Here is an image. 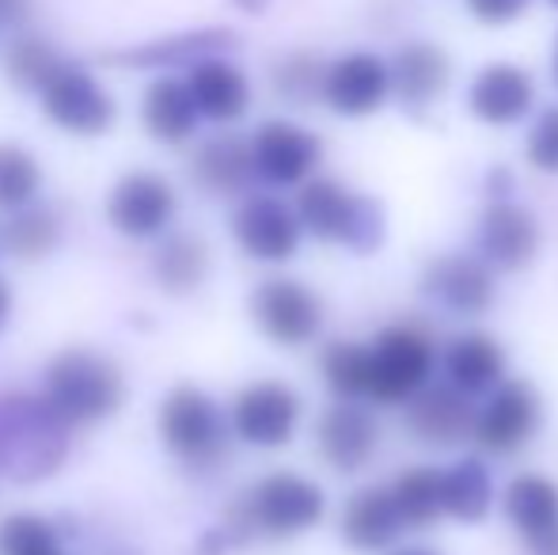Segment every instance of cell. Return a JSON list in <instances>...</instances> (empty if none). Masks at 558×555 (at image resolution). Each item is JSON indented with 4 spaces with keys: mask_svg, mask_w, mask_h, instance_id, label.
<instances>
[{
    "mask_svg": "<svg viewBox=\"0 0 558 555\" xmlns=\"http://www.w3.org/2000/svg\"><path fill=\"white\" fill-rule=\"evenodd\" d=\"M69 422L46 396L0 393V475L43 483L69 457Z\"/></svg>",
    "mask_w": 558,
    "mask_h": 555,
    "instance_id": "cell-1",
    "label": "cell"
},
{
    "mask_svg": "<svg viewBox=\"0 0 558 555\" xmlns=\"http://www.w3.org/2000/svg\"><path fill=\"white\" fill-rule=\"evenodd\" d=\"M327 514L324 487L308 475L296 472H270L228 510V536L235 544L251 536H270V541H289L308 529H316Z\"/></svg>",
    "mask_w": 558,
    "mask_h": 555,
    "instance_id": "cell-2",
    "label": "cell"
},
{
    "mask_svg": "<svg viewBox=\"0 0 558 555\" xmlns=\"http://www.w3.org/2000/svg\"><path fill=\"white\" fill-rule=\"evenodd\" d=\"M43 396L73 426H92L122 411L125 377L107 354L88 347H69L46 362Z\"/></svg>",
    "mask_w": 558,
    "mask_h": 555,
    "instance_id": "cell-3",
    "label": "cell"
},
{
    "mask_svg": "<svg viewBox=\"0 0 558 555\" xmlns=\"http://www.w3.org/2000/svg\"><path fill=\"white\" fill-rule=\"evenodd\" d=\"M296 214L304 232L324 244H345L357 255H373L384 244V209L373 198H361L338 179H308L296 194Z\"/></svg>",
    "mask_w": 558,
    "mask_h": 555,
    "instance_id": "cell-4",
    "label": "cell"
},
{
    "mask_svg": "<svg viewBox=\"0 0 558 555\" xmlns=\"http://www.w3.org/2000/svg\"><path fill=\"white\" fill-rule=\"evenodd\" d=\"M160 442L175 460L191 468H214L228 453V426L209 393L194 385H175L160 403Z\"/></svg>",
    "mask_w": 558,
    "mask_h": 555,
    "instance_id": "cell-5",
    "label": "cell"
},
{
    "mask_svg": "<svg viewBox=\"0 0 558 555\" xmlns=\"http://www.w3.org/2000/svg\"><path fill=\"white\" fill-rule=\"evenodd\" d=\"M373 381L368 396L376 403H407L429 385L437 370V347L422 327L396 324L376 335L373 347Z\"/></svg>",
    "mask_w": 558,
    "mask_h": 555,
    "instance_id": "cell-6",
    "label": "cell"
},
{
    "mask_svg": "<svg viewBox=\"0 0 558 555\" xmlns=\"http://www.w3.org/2000/svg\"><path fill=\"white\" fill-rule=\"evenodd\" d=\"M38 104L43 114L53 122L58 130L73 137H99L114 126L118 107L107 96V88L81 65H61L58 76L38 92Z\"/></svg>",
    "mask_w": 558,
    "mask_h": 555,
    "instance_id": "cell-7",
    "label": "cell"
},
{
    "mask_svg": "<svg viewBox=\"0 0 558 555\" xmlns=\"http://www.w3.org/2000/svg\"><path fill=\"white\" fill-rule=\"evenodd\" d=\"M232 434L255 449H281L296 437L301 426V396L286 381H251L240 388L228 411Z\"/></svg>",
    "mask_w": 558,
    "mask_h": 555,
    "instance_id": "cell-8",
    "label": "cell"
},
{
    "mask_svg": "<svg viewBox=\"0 0 558 555\" xmlns=\"http://www.w3.org/2000/svg\"><path fill=\"white\" fill-rule=\"evenodd\" d=\"M251 319L278 347H304L324 327V301L296 278H266L251 293Z\"/></svg>",
    "mask_w": 558,
    "mask_h": 555,
    "instance_id": "cell-9",
    "label": "cell"
},
{
    "mask_svg": "<svg viewBox=\"0 0 558 555\" xmlns=\"http://www.w3.org/2000/svg\"><path fill=\"white\" fill-rule=\"evenodd\" d=\"M539 422H544V403L536 388L521 377L501 381L494 393H486V403L478 408L475 442L494 457H509L536 437Z\"/></svg>",
    "mask_w": 558,
    "mask_h": 555,
    "instance_id": "cell-10",
    "label": "cell"
},
{
    "mask_svg": "<svg viewBox=\"0 0 558 555\" xmlns=\"http://www.w3.org/2000/svg\"><path fill=\"white\" fill-rule=\"evenodd\" d=\"M179 209L175 186L156 171H130L107 194V221L130 240H153L171 225Z\"/></svg>",
    "mask_w": 558,
    "mask_h": 555,
    "instance_id": "cell-11",
    "label": "cell"
},
{
    "mask_svg": "<svg viewBox=\"0 0 558 555\" xmlns=\"http://www.w3.org/2000/svg\"><path fill=\"white\" fill-rule=\"evenodd\" d=\"M232 237L251 260L258 263H289L301 248L304 225L301 214L289 209L274 194H251L232 214Z\"/></svg>",
    "mask_w": 558,
    "mask_h": 555,
    "instance_id": "cell-12",
    "label": "cell"
},
{
    "mask_svg": "<svg viewBox=\"0 0 558 555\" xmlns=\"http://www.w3.org/2000/svg\"><path fill=\"white\" fill-rule=\"evenodd\" d=\"M251 153H255L258 179H266L274 186H304L312 179V171L319 168L324 145H319V137L312 130L274 119L255 130Z\"/></svg>",
    "mask_w": 558,
    "mask_h": 555,
    "instance_id": "cell-13",
    "label": "cell"
},
{
    "mask_svg": "<svg viewBox=\"0 0 558 555\" xmlns=\"http://www.w3.org/2000/svg\"><path fill=\"white\" fill-rule=\"evenodd\" d=\"M539 252V221L517 202H490L478 217V255L494 270H524Z\"/></svg>",
    "mask_w": 558,
    "mask_h": 555,
    "instance_id": "cell-14",
    "label": "cell"
},
{
    "mask_svg": "<svg viewBox=\"0 0 558 555\" xmlns=\"http://www.w3.org/2000/svg\"><path fill=\"white\" fill-rule=\"evenodd\" d=\"M391 92V69L376 53H345L327 65L324 104L342 119H365L384 107Z\"/></svg>",
    "mask_w": 558,
    "mask_h": 555,
    "instance_id": "cell-15",
    "label": "cell"
},
{
    "mask_svg": "<svg viewBox=\"0 0 558 555\" xmlns=\"http://www.w3.org/2000/svg\"><path fill=\"white\" fill-rule=\"evenodd\" d=\"M240 38L225 27H198V31H183V35H163L153 43H137L125 46V50L107 53V65H122V69H194L206 58H225L228 50H235Z\"/></svg>",
    "mask_w": 558,
    "mask_h": 555,
    "instance_id": "cell-16",
    "label": "cell"
},
{
    "mask_svg": "<svg viewBox=\"0 0 558 555\" xmlns=\"http://www.w3.org/2000/svg\"><path fill=\"white\" fill-rule=\"evenodd\" d=\"M422 286L429 297L460 316H483L498 297L494 286V267L483 255H437L422 270Z\"/></svg>",
    "mask_w": 558,
    "mask_h": 555,
    "instance_id": "cell-17",
    "label": "cell"
},
{
    "mask_svg": "<svg viewBox=\"0 0 558 555\" xmlns=\"http://www.w3.org/2000/svg\"><path fill=\"white\" fill-rule=\"evenodd\" d=\"M316 445H319V457L335 472L350 475L361 472L373 460L376 445H380V426H376L368 408H357L353 400H338L316 422Z\"/></svg>",
    "mask_w": 558,
    "mask_h": 555,
    "instance_id": "cell-18",
    "label": "cell"
},
{
    "mask_svg": "<svg viewBox=\"0 0 558 555\" xmlns=\"http://www.w3.org/2000/svg\"><path fill=\"white\" fill-rule=\"evenodd\" d=\"M478 411L471 408V396L456 385H426L414 400H407V430L422 445H460L475 437Z\"/></svg>",
    "mask_w": 558,
    "mask_h": 555,
    "instance_id": "cell-19",
    "label": "cell"
},
{
    "mask_svg": "<svg viewBox=\"0 0 558 555\" xmlns=\"http://www.w3.org/2000/svg\"><path fill=\"white\" fill-rule=\"evenodd\" d=\"M532 104H536L532 76L517 65H506V61L486 65L468 92L471 114L478 122H486V126H513V122H521L532 111Z\"/></svg>",
    "mask_w": 558,
    "mask_h": 555,
    "instance_id": "cell-20",
    "label": "cell"
},
{
    "mask_svg": "<svg viewBox=\"0 0 558 555\" xmlns=\"http://www.w3.org/2000/svg\"><path fill=\"white\" fill-rule=\"evenodd\" d=\"M403 514L396 506V495L388 487H361L350 495L338 521V533L357 552H384L403 533Z\"/></svg>",
    "mask_w": 558,
    "mask_h": 555,
    "instance_id": "cell-21",
    "label": "cell"
},
{
    "mask_svg": "<svg viewBox=\"0 0 558 555\" xmlns=\"http://www.w3.org/2000/svg\"><path fill=\"white\" fill-rule=\"evenodd\" d=\"M445 377L468 396H483L506 381V350L494 335L463 331L445 350Z\"/></svg>",
    "mask_w": 558,
    "mask_h": 555,
    "instance_id": "cell-22",
    "label": "cell"
},
{
    "mask_svg": "<svg viewBox=\"0 0 558 555\" xmlns=\"http://www.w3.org/2000/svg\"><path fill=\"white\" fill-rule=\"evenodd\" d=\"M141 122H145L148 137L160 141V145H183V141H191L202 122L191 84L175 81V76H160V81L148 84L145 99H141Z\"/></svg>",
    "mask_w": 558,
    "mask_h": 555,
    "instance_id": "cell-23",
    "label": "cell"
},
{
    "mask_svg": "<svg viewBox=\"0 0 558 555\" xmlns=\"http://www.w3.org/2000/svg\"><path fill=\"white\" fill-rule=\"evenodd\" d=\"M194 92V104H198L202 119L209 122H235L247 114L251 107V84H247V73L240 65L225 58H206L191 69L186 76Z\"/></svg>",
    "mask_w": 558,
    "mask_h": 555,
    "instance_id": "cell-24",
    "label": "cell"
},
{
    "mask_svg": "<svg viewBox=\"0 0 558 555\" xmlns=\"http://www.w3.org/2000/svg\"><path fill=\"white\" fill-rule=\"evenodd\" d=\"M448 76H452V65L441 46L434 43H407L391 61V92L414 111L445 96Z\"/></svg>",
    "mask_w": 558,
    "mask_h": 555,
    "instance_id": "cell-25",
    "label": "cell"
},
{
    "mask_svg": "<svg viewBox=\"0 0 558 555\" xmlns=\"http://www.w3.org/2000/svg\"><path fill=\"white\" fill-rule=\"evenodd\" d=\"M191 176L202 191L228 198V194L247 191V183L258 176L255 171V153H251V141H240L232 134L209 137L206 145L194 153Z\"/></svg>",
    "mask_w": 558,
    "mask_h": 555,
    "instance_id": "cell-26",
    "label": "cell"
},
{
    "mask_svg": "<svg viewBox=\"0 0 558 555\" xmlns=\"http://www.w3.org/2000/svg\"><path fill=\"white\" fill-rule=\"evenodd\" d=\"M501 506H506L509 526H513L524 541H536V536L551 533L558 526V483L536 472L513 475Z\"/></svg>",
    "mask_w": 558,
    "mask_h": 555,
    "instance_id": "cell-27",
    "label": "cell"
},
{
    "mask_svg": "<svg viewBox=\"0 0 558 555\" xmlns=\"http://www.w3.org/2000/svg\"><path fill=\"white\" fill-rule=\"evenodd\" d=\"M153 278L163 293L186 297L209 278V244L194 232H175L153 255Z\"/></svg>",
    "mask_w": 558,
    "mask_h": 555,
    "instance_id": "cell-28",
    "label": "cell"
},
{
    "mask_svg": "<svg viewBox=\"0 0 558 555\" xmlns=\"http://www.w3.org/2000/svg\"><path fill=\"white\" fill-rule=\"evenodd\" d=\"M494 506V480L490 468L483 464L478 457H463L456 460L452 468L445 472V514L456 521H483Z\"/></svg>",
    "mask_w": 558,
    "mask_h": 555,
    "instance_id": "cell-29",
    "label": "cell"
},
{
    "mask_svg": "<svg viewBox=\"0 0 558 555\" xmlns=\"http://www.w3.org/2000/svg\"><path fill=\"white\" fill-rule=\"evenodd\" d=\"M61 244V217L46 206L15 209L4 225H0V252L12 260H43Z\"/></svg>",
    "mask_w": 558,
    "mask_h": 555,
    "instance_id": "cell-30",
    "label": "cell"
},
{
    "mask_svg": "<svg viewBox=\"0 0 558 555\" xmlns=\"http://www.w3.org/2000/svg\"><path fill=\"white\" fill-rule=\"evenodd\" d=\"M391 495L407 529H429L445 514V472L418 464L391 483Z\"/></svg>",
    "mask_w": 558,
    "mask_h": 555,
    "instance_id": "cell-31",
    "label": "cell"
},
{
    "mask_svg": "<svg viewBox=\"0 0 558 555\" xmlns=\"http://www.w3.org/2000/svg\"><path fill=\"white\" fill-rule=\"evenodd\" d=\"M38 191H43L38 156L15 141H0V209L15 214V209L35 206Z\"/></svg>",
    "mask_w": 558,
    "mask_h": 555,
    "instance_id": "cell-32",
    "label": "cell"
},
{
    "mask_svg": "<svg viewBox=\"0 0 558 555\" xmlns=\"http://www.w3.org/2000/svg\"><path fill=\"white\" fill-rule=\"evenodd\" d=\"M327 388L338 400H357L368 396V381H373V350L361 342H331L319 358Z\"/></svg>",
    "mask_w": 558,
    "mask_h": 555,
    "instance_id": "cell-33",
    "label": "cell"
},
{
    "mask_svg": "<svg viewBox=\"0 0 558 555\" xmlns=\"http://www.w3.org/2000/svg\"><path fill=\"white\" fill-rule=\"evenodd\" d=\"M61 65H65L61 53L50 43H43V38H20V43H12V50L4 58L8 81L23 92H43L58 76Z\"/></svg>",
    "mask_w": 558,
    "mask_h": 555,
    "instance_id": "cell-34",
    "label": "cell"
},
{
    "mask_svg": "<svg viewBox=\"0 0 558 555\" xmlns=\"http://www.w3.org/2000/svg\"><path fill=\"white\" fill-rule=\"evenodd\" d=\"M0 555H61L58 529L43 514H8L0 521Z\"/></svg>",
    "mask_w": 558,
    "mask_h": 555,
    "instance_id": "cell-35",
    "label": "cell"
},
{
    "mask_svg": "<svg viewBox=\"0 0 558 555\" xmlns=\"http://www.w3.org/2000/svg\"><path fill=\"white\" fill-rule=\"evenodd\" d=\"M324 81L327 65L316 53H289L286 61H278L274 69V88L289 104H312V99H324Z\"/></svg>",
    "mask_w": 558,
    "mask_h": 555,
    "instance_id": "cell-36",
    "label": "cell"
},
{
    "mask_svg": "<svg viewBox=\"0 0 558 555\" xmlns=\"http://www.w3.org/2000/svg\"><path fill=\"white\" fill-rule=\"evenodd\" d=\"M524 153H529V164L536 171L558 176V107H547V111L536 119Z\"/></svg>",
    "mask_w": 558,
    "mask_h": 555,
    "instance_id": "cell-37",
    "label": "cell"
},
{
    "mask_svg": "<svg viewBox=\"0 0 558 555\" xmlns=\"http://www.w3.org/2000/svg\"><path fill=\"white\" fill-rule=\"evenodd\" d=\"M468 8L483 23H494V27H501V23H513L517 15L529 8V0H468Z\"/></svg>",
    "mask_w": 558,
    "mask_h": 555,
    "instance_id": "cell-38",
    "label": "cell"
},
{
    "mask_svg": "<svg viewBox=\"0 0 558 555\" xmlns=\"http://www.w3.org/2000/svg\"><path fill=\"white\" fill-rule=\"evenodd\" d=\"M232 536H228V529L225 526H217V529H206V533L198 536V544H194V552L198 555H225L228 548H232Z\"/></svg>",
    "mask_w": 558,
    "mask_h": 555,
    "instance_id": "cell-39",
    "label": "cell"
},
{
    "mask_svg": "<svg viewBox=\"0 0 558 555\" xmlns=\"http://www.w3.org/2000/svg\"><path fill=\"white\" fill-rule=\"evenodd\" d=\"M486 186H490V194H494V202L498 198H506L509 194V186H513V179H509V171H490V176H486Z\"/></svg>",
    "mask_w": 558,
    "mask_h": 555,
    "instance_id": "cell-40",
    "label": "cell"
},
{
    "mask_svg": "<svg viewBox=\"0 0 558 555\" xmlns=\"http://www.w3.org/2000/svg\"><path fill=\"white\" fill-rule=\"evenodd\" d=\"M529 548H532V555H558V526L551 529V533L529 541Z\"/></svg>",
    "mask_w": 558,
    "mask_h": 555,
    "instance_id": "cell-41",
    "label": "cell"
},
{
    "mask_svg": "<svg viewBox=\"0 0 558 555\" xmlns=\"http://www.w3.org/2000/svg\"><path fill=\"white\" fill-rule=\"evenodd\" d=\"M8 312H12V289H8V278L0 275V327L8 324Z\"/></svg>",
    "mask_w": 558,
    "mask_h": 555,
    "instance_id": "cell-42",
    "label": "cell"
},
{
    "mask_svg": "<svg viewBox=\"0 0 558 555\" xmlns=\"http://www.w3.org/2000/svg\"><path fill=\"white\" fill-rule=\"evenodd\" d=\"M240 12H247V15H258V12H266L270 8V0H232Z\"/></svg>",
    "mask_w": 558,
    "mask_h": 555,
    "instance_id": "cell-43",
    "label": "cell"
},
{
    "mask_svg": "<svg viewBox=\"0 0 558 555\" xmlns=\"http://www.w3.org/2000/svg\"><path fill=\"white\" fill-rule=\"evenodd\" d=\"M391 555H441V552H434V548H399Z\"/></svg>",
    "mask_w": 558,
    "mask_h": 555,
    "instance_id": "cell-44",
    "label": "cell"
},
{
    "mask_svg": "<svg viewBox=\"0 0 558 555\" xmlns=\"http://www.w3.org/2000/svg\"><path fill=\"white\" fill-rule=\"evenodd\" d=\"M551 76H555V84H558V46H555V61H551Z\"/></svg>",
    "mask_w": 558,
    "mask_h": 555,
    "instance_id": "cell-45",
    "label": "cell"
},
{
    "mask_svg": "<svg viewBox=\"0 0 558 555\" xmlns=\"http://www.w3.org/2000/svg\"><path fill=\"white\" fill-rule=\"evenodd\" d=\"M551 4H558V0H551Z\"/></svg>",
    "mask_w": 558,
    "mask_h": 555,
    "instance_id": "cell-46",
    "label": "cell"
}]
</instances>
